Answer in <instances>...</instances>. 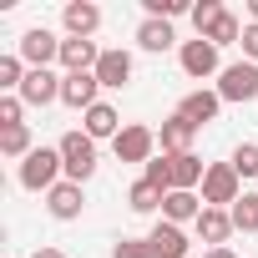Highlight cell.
Segmentation results:
<instances>
[{"label":"cell","instance_id":"cell-1","mask_svg":"<svg viewBox=\"0 0 258 258\" xmlns=\"http://www.w3.org/2000/svg\"><path fill=\"white\" fill-rule=\"evenodd\" d=\"M66 177V162H61V147H36L26 162H21V172H16V182L26 187V192H51L56 182Z\"/></svg>","mask_w":258,"mask_h":258},{"label":"cell","instance_id":"cell-2","mask_svg":"<svg viewBox=\"0 0 258 258\" xmlns=\"http://www.w3.org/2000/svg\"><path fill=\"white\" fill-rule=\"evenodd\" d=\"M111 152H116V162H152L157 157V132L147 121H126L121 132H116V142H111Z\"/></svg>","mask_w":258,"mask_h":258},{"label":"cell","instance_id":"cell-3","mask_svg":"<svg viewBox=\"0 0 258 258\" xmlns=\"http://www.w3.org/2000/svg\"><path fill=\"white\" fill-rule=\"evenodd\" d=\"M56 147H61V162H66V182H86L96 172V142L86 132H66Z\"/></svg>","mask_w":258,"mask_h":258},{"label":"cell","instance_id":"cell-4","mask_svg":"<svg viewBox=\"0 0 258 258\" xmlns=\"http://www.w3.org/2000/svg\"><path fill=\"white\" fill-rule=\"evenodd\" d=\"M243 198V177L233 172V162H208V177H203V203L208 208H233Z\"/></svg>","mask_w":258,"mask_h":258},{"label":"cell","instance_id":"cell-5","mask_svg":"<svg viewBox=\"0 0 258 258\" xmlns=\"http://www.w3.org/2000/svg\"><path fill=\"white\" fill-rule=\"evenodd\" d=\"M16 56H21L31 71H46L51 61H61V41H56V31H46V26H31V31L21 36Z\"/></svg>","mask_w":258,"mask_h":258},{"label":"cell","instance_id":"cell-6","mask_svg":"<svg viewBox=\"0 0 258 258\" xmlns=\"http://www.w3.org/2000/svg\"><path fill=\"white\" fill-rule=\"evenodd\" d=\"M218 96L223 101H258V66L253 61H233L218 76Z\"/></svg>","mask_w":258,"mask_h":258},{"label":"cell","instance_id":"cell-7","mask_svg":"<svg viewBox=\"0 0 258 258\" xmlns=\"http://www.w3.org/2000/svg\"><path fill=\"white\" fill-rule=\"evenodd\" d=\"M177 61H182V71L192 76V81H208V76H223V66H218V46L213 41H182V51H177Z\"/></svg>","mask_w":258,"mask_h":258},{"label":"cell","instance_id":"cell-8","mask_svg":"<svg viewBox=\"0 0 258 258\" xmlns=\"http://www.w3.org/2000/svg\"><path fill=\"white\" fill-rule=\"evenodd\" d=\"M132 71H137V61H132V51H121V46L101 51V61H96V81H101V91L132 86Z\"/></svg>","mask_w":258,"mask_h":258},{"label":"cell","instance_id":"cell-9","mask_svg":"<svg viewBox=\"0 0 258 258\" xmlns=\"http://www.w3.org/2000/svg\"><path fill=\"white\" fill-rule=\"evenodd\" d=\"M61 26L71 41H91L101 31V6H91V0H66L61 6Z\"/></svg>","mask_w":258,"mask_h":258},{"label":"cell","instance_id":"cell-10","mask_svg":"<svg viewBox=\"0 0 258 258\" xmlns=\"http://www.w3.org/2000/svg\"><path fill=\"white\" fill-rule=\"evenodd\" d=\"M46 213L56 218V223H76L81 213H86V192H81V182H56L51 192H46Z\"/></svg>","mask_w":258,"mask_h":258},{"label":"cell","instance_id":"cell-11","mask_svg":"<svg viewBox=\"0 0 258 258\" xmlns=\"http://www.w3.org/2000/svg\"><path fill=\"white\" fill-rule=\"evenodd\" d=\"M61 81L66 76H56V71H26V81H21V101L26 106H51V101H61Z\"/></svg>","mask_w":258,"mask_h":258},{"label":"cell","instance_id":"cell-12","mask_svg":"<svg viewBox=\"0 0 258 258\" xmlns=\"http://www.w3.org/2000/svg\"><path fill=\"white\" fill-rule=\"evenodd\" d=\"M61 101H66L71 111H91V106L101 101V81H96V71H76V76H66V81H61Z\"/></svg>","mask_w":258,"mask_h":258},{"label":"cell","instance_id":"cell-13","mask_svg":"<svg viewBox=\"0 0 258 258\" xmlns=\"http://www.w3.org/2000/svg\"><path fill=\"white\" fill-rule=\"evenodd\" d=\"M218 111H223V96H218V91H203V86H198V91H187V96L177 101V116H187L198 132H203L208 121H218Z\"/></svg>","mask_w":258,"mask_h":258},{"label":"cell","instance_id":"cell-14","mask_svg":"<svg viewBox=\"0 0 258 258\" xmlns=\"http://www.w3.org/2000/svg\"><path fill=\"white\" fill-rule=\"evenodd\" d=\"M162 157H167V152H162ZM167 172H172V192H192V187H203L208 162H203L198 152H177V157H167Z\"/></svg>","mask_w":258,"mask_h":258},{"label":"cell","instance_id":"cell-15","mask_svg":"<svg viewBox=\"0 0 258 258\" xmlns=\"http://www.w3.org/2000/svg\"><path fill=\"white\" fill-rule=\"evenodd\" d=\"M192 228H198V238H203L208 248H228V238L238 233V228H233V218H228V208H203Z\"/></svg>","mask_w":258,"mask_h":258},{"label":"cell","instance_id":"cell-16","mask_svg":"<svg viewBox=\"0 0 258 258\" xmlns=\"http://www.w3.org/2000/svg\"><path fill=\"white\" fill-rule=\"evenodd\" d=\"M81 132L91 137V142H116V132H121V116H116V106L111 101H96L91 111H81Z\"/></svg>","mask_w":258,"mask_h":258},{"label":"cell","instance_id":"cell-17","mask_svg":"<svg viewBox=\"0 0 258 258\" xmlns=\"http://www.w3.org/2000/svg\"><path fill=\"white\" fill-rule=\"evenodd\" d=\"M192 137H198V126L187 121V116H167L162 126H157V147L167 152V157H177V152H192Z\"/></svg>","mask_w":258,"mask_h":258},{"label":"cell","instance_id":"cell-18","mask_svg":"<svg viewBox=\"0 0 258 258\" xmlns=\"http://www.w3.org/2000/svg\"><path fill=\"white\" fill-rule=\"evenodd\" d=\"M147 243H152V253H157V258H187V248H192V243H187V233H182L177 223H167V218H157V228L147 233Z\"/></svg>","mask_w":258,"mask_h":258},{"label":"cell","instance_id":"cell-19","mask_svg":"<svg viewBox=\"0 0 258 258\" xmlns=\"http://www.w3.org/2000/svg\"><path fill=\"white\" fill-rule=\"evenodd\" d=\"M96 61H101V46L96 41H61V66H66V76H76V71H96Z\"/></svg>","mask_w":258,"mask_h":258},{"label":"cell","instance_id":"cell-20","mask_svg":"<svg viewBox=\"0 0 258 258\" xmlns=\"http://www.w3.org/2000/svg\"><path fill=\"white\" fill-rule=\"evenodd\" d=\"M137 46H142V51H152V56L172 51V46H177V36H172V21H142V26H137Z\"/></svg>","mask_w":258,"mask_h":258},{"label":"cell","instance_id":"cell-21","mask_svg":"<svg viewBox=\"0 0 258 258\" xmlns=\"http://www.w3.org/2000/svg\"><path fill=\"white\" fill-rule=\"evenodd\" d=\"M203 208H208V203H203L198 192H167V203H162V218L182 228V223H198V213H203Z\"/></svg>","mask_w":258,"mask_h":258},{"label":"cell","instance_id":"cell-22","mask_svg":"<svg viewBox=\"0 0 258 258\" xmlns=\"http://www.w3.org/2000/svg\"><path fill=\"white\" fill-rule=\"evenodd\" d=\"M31 152H36V142H31V126H6V132H0V157L26 162Z\"/></svg>","mask_w":258,"mask_h":258},{"label":"cell","instance_id":"cell-23","mask_svg":"<svg viewBox=\"0 0 258 258\" xmlns=\"http://www.w3.org/2000/svg\"><path fill=\"white\" fill-rule=\"evenodd\" d=\"M162 203H167V192H162V187H152L147 177H142V182H132V192H126V208H132V213H157Z\"/></svg>","mask_w":258,"mask_h":258},{"label":"cell","instance_id":"cell-24","mask_svg":"<svg viewBox=\"0 0 258 258\" xmlns=\"http://www.w3.org/2000/svg\"><path fill=\"white\" fill-rule=\"evenodd\" d=\"M228 218H233L238 233H258V192H243V198L228 208Z\"/></svg>","mask_w":258,"mask_h":258},{"label":"cell","instance_id":"cell-25","mask_svg":"<svg viewBox=\"0 0 258 258\" xmlns=\"http://www.w3.org/2000/svg\"><path fill=\"white\" fill-rule=\"evenodd\" d=\"M26 71H31V66H26L21 56H0V96H16L21 81H26Z\"/></svg>","mask_w":258,"mask_h":258},{"label":"cell","instance_id":"cell-26","mask_svg":"<svg viewBox=\"0 0 258 258\" xmlns=\"http://www.w3.org/2000/svg\"><path fill=\"white\" fill-rule=\"evenodd\" d=\"M203 41H213V46L223 51V46H233V41H243V21H238V16L228 11V16H223V21H218V26H213V31H208Z\"/></svg>","mask_w":258,"mask_h":258},{"label":"cell","instance_id":"cell-27","mask_svg":"<svg viewBox=\"0 0 258 258\" xmlns=\"http://www.w3.org/2000/svg\"><path fill=\"white\" fill-rule=\"evenodd\" d=\"M142 11H147V21H177V16H192L187 0H142Z\"/></svg>","mask_w":258,"mask_h":258},{"label":"cell","instance_id":"cell-28","mask_svg":"<svg viewBox=\"0 0 258 258\" xmlns=\"http://www.w3.org/2000/svg\"><path fill=\"white\" fill-rule=\"evenodd\" d=\"M223 16H228V11H223V0H198V6H192V26H198V36H208Z\"/></svg>","mask_w":258,"mask_h":258},{"label":"cell","instance_id":"cell-29","mask_svg":"<svg viewBox=\"0 0 258 258\" xmlns=\"http://www.w3.org/2000/svg\"><path fill=\"white\" fill-rule=\"evenodd\" d=\"M228 162H233V172H238V177H258V142H238Z\"/></svg>","mask_w":258,"mask_h":258},{"label":"cell","instance_id":"cell-30","mask_svg":"<svg viewBox=\"0 0 258 258\" xmlns=\"http://www.w3.org/2000/svg\"><path fill=\"white\" fill-rule=\"evenodd\" d=\"M21 116H26V101L21 96H0V132H6V126H26Z\"/></svg>","mask_w":258,"mask_h":258},{"label":"cell","instance_id":"cell-31","mask_svg":"<svg viewBox=\"0 0 258 258\" xmlns=\"http://www.w3.org/2000/svg\"><path fill=\"white\" fill-rule=\"evenodd\" d=\"M111 258H157V253H152L147 238H121V243L111 248Z\"/></svg>","mask_w":258,"mask_h":258},{"label":"cell","instance_id":"cell-32","mask_svg":"<svg viewBox=\"0 0 258 258\" xmlns=\"http://www.w3.org/2000/svg\"><path fill=\"white\" fill-rule=\"evenodd\" d=\"M238 46H243V61H253V66H258V26H253V21L243 26V41H238Z\"/></svg>","mask_w":258,"mask_h":258},{"label":"cell","instance_id":"cell-33","mask_svg":"<svg viewBox=\"0 0 258 258\" xmlns=\"http://www.w3.org/2000/svg\"><path fill=\"white\" fill-rule=\"evenodd\" d=\"M31 258H66V253H61V248H36Z\"/></svg>","mask_w":258,"mask_h":258},{"label":"cell","instance_id":"cell-34","mask_svg":"<svg viewBox=\"0 0 258 258\" xmlns=\"http://www.w3.org/2000/svg\"><path fill=\"white\" fill-rule=\"evenodd\" d=\"M203 258H238V253H233V248H208Z\"/></svg>","mask_w":258,"mask_h":258},{"label":"cell","instance_id":"cell-35","mask_svg":"<svg viewBox=\"0 0 258 258\" xmlns=\"http://www.w3.org/2000/svg\"><path fill=\"white\" fill-rule=\"evenodd\" d=\"M248 16H253V26H258V0H248Z\"/></svg>","mask_w":258,"mask_h":258}]
</instances>
